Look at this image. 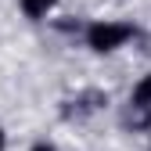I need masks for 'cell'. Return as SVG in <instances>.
Instances as JSON below:
<instances>
[{
  "label": "cell",
  "mask_w": 151,
  "mask_h": 151,
  "mask_svg": "<svg viewBox=\"0 0 151 151\" xmlns=\"http://www.w3.org/2000/svg\"><path fill=\"white\" fill-rule=\"evenodd\" d=\"M133 25L129 22H93L86 29V43L90 50H97V54H108V50H119L122 43L133 40Z\"/></svg>",
  "instance_id": "cell-1"
},
{
  "label": "cell",
  "mask_w": 151,
  "mask_h": 151,
  "mask_svg": "<svg viewBox=\"0 0 151 151\" xmlns=\"http://www.w3.org/2000/svg\"><path fill=\"white\" fill-rule=\"evenodd\" d=\"M129 115H133L137 126H144L151 119V76H144V79L133 86V97H129Z\"/></svg>",
  "instance_id": "cell-2"
},
{
  "label": "cell",
  "mask_w": 151,
  "mask_h": 151,
  "mask_svg": "<svg viewBox=\"0 0 151 151\" xmlns=\"http://www.w3.org/2000/svg\"><path fill=\"white\" fill-rule=\"evenodd\" d=\"M58 4V0H22V11L29 18H47V11Z\"/></svg>",
  "instance_id": "cell-3"
},
{
  "label": "cell",
  "mask_w": 151,
  "mask_h": 151,
  "mask_svg": "<svg viewBox=\"0 0 151 151\" xmlns=\"http://www.w3.org/2000/svg\"><path fill=\"white\" fill-rule=\"evenodd\" d=\"M32 151H54V144H36Z\"/></svg>",
  "instance_id": "cell-4"
},
{
  "label": "cell",
  "mask_w": 151,
  "mask_h": 151,
  "mask_svg": "<svg viewBox=\"0 0 151 151\" xmlns=\"http://www.w3.org/2000/svg\"><path fill=\"white\" fill-rule=\"evenodd\" d=\"M4 144H7V137H4V129H0V151H4Z\"/></svg>",
  "instance_id": "cell-5"
}]
</instances>
